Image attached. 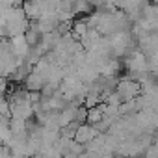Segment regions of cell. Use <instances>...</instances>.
<instances>
[{"mask_svg":"<svg viewBox=\"0 0 158 158\" xmlns=\"http://www.w3.org/2000/svg\"><path fill=\"white\" fill-rule=\"evenodd\" d=\"M117 93L123 97V102L138 99L141 95V84L132 80V78H121L117 84Z\"/></svg>","mask_w":158,"mask_h":158,"instance_id":"obj_1","label":"cell"},{"mask_svg":"<svg viewBox=\"0 0 158 158\" xmlns=\"http://www.w3.org/2000/svg\"><path fill=\"white\" fill-rule=\"evenodd\" d=\"M97 136H99L97 128H95L93 125H89V123H84V125L78 127V130H76V134H74V141L82 143V145H88V143L93 141Z\"/></svg>","mask_w":158,"mask_h":158,"instance_id":"obj_2","label":"cell"},{"mask_svg":"<svg viewBox=\"0 0 158 158\" xmlns=\"http://www.w3.org/2000/svg\"><path fill=\"white\" fill-rule=\"evenodd\" d=\"M45 86H47V80H45L39 73H35V71H32L28 74V78L24 80V88L28 91H43Z\"/></svg>","mask_w":158,"mask_h":158,"instance_id":"obj_3","label":"cell"},{"mask_svg":"<svg viewBox=\"0 0 158 158\" xmlns=\"http://www.w3.org/2000/svg\"><path fill=\"white\" fill-rule=\"evenodd\" d=\"M23 10H24L28 21H32V23H35V21H39V19L43 17V11H41V8H39L37 2H30V0H24Z\"/></svg>","mask_w":158,"mask_h":158,"instance_id":"obj_4","label":"cell"},{"mask_svg":"<svg viewBox=\"0 0 158 158\" xmlns=\"http://www.w3.org/2000/svg\"><path fill=\"white\" fill-rule=\"evenodd\" d=\"M104 119V110H102V104H99V106H95V108H89L88 110V123L89 125H97V123H101Z\"/></svg>","mask_w":158,"mask_h":158,"instance_id":"obj_5","label":"cell"}]
</instances>
